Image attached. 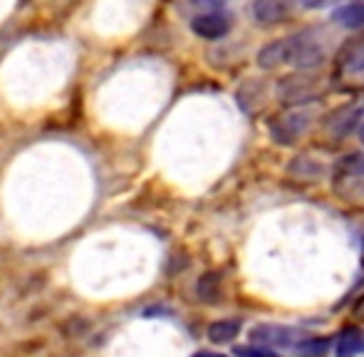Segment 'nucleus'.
Segmentation results:
<instances>
[{
    "instance_id": "obj_1",
    "label": "nucleus",
    "mask_w": 364,
    "mask_h": 357,
    "mask_svg": "<svg viewBox=\"0 0 364 357\" xmlns=\"http://www.w3.org/2000/svg\"><path fill=\"white\" fill-rule=\"evenodd\" d=\"M322 60H325V50L317 43V38H312V30L280 38V40H275V43L265 45L258 53V65L263 70H273V68H280V65L315 68Z\"/></svg>"
},
{
    "instance_id": "obj_2",
    "label": "nucleus",
    "mask_w": 364,
    "mask_h": 357,
    "mask_svg": "<svg viewBox=\"0 0 364 357\" xmlns=\"http://www.w3.org/2000/svg\"><path fill=\"white\" fill-rule=\"evenodd\" d=\"M250 338L255 343H265V345H278V348L285 350H295L302 340H307V335L297 328H290V325H255L250 330Z\"/></svg>"
},
{
    "instance_id": "obj_3",
    "label": "nucleus",
    "mask_w": 364,
    "mask_h": 357,
    "mask_svg": "<svg viewBox=\"0 0 364 357\" xmlns=\"http://www.w3.org/2000/svg\"><path fill=\"white\" fill-rule=\"evenodd\" d=\"M230 25H233V20H230V15L223 13V10H208V13H201L191 20V30L203 40L223 38L230 30Z\"/></svg>"
},
{
    "instance_id": "obj_4",
    "label": "nucleus",
    "mask_w": 364,
    "mask_h": 357,
    "mask_svg": "<svg viewBox=\"0 0 364 357\" xmlns=\"http://www.w3.org/2000/svg\"><path fill=\"white\" fill-rule=\"evenodd\" d=\"M307 124H310V119H307V114H302V112L288 114L285 119H280L278 124H273L275 142H278V144H290V142H295L297 137L307 129Z\"/></svg>"
},
{
    "instance_id": "obj_5",
    "label": "nucleus",
    "mask_w": 364,
    "mask_h": 357,
    "mask_svg": "<svg viewBox=\"0 0 364 357\" xmlns=\"http://www.w3.org/2000/svg\"><path fill=\"white\" fill-rule=\"evenodd\" d=\"M332 23L347 30L364 28V0H347L340 8L332 10Z\"/></svg>"
},
{
    "instance_id": "obj_6",
    "label": "nucleus",
    "mask_w": 364,
    "mask_h": 357,
    "mask_svg": "<svg viewBox=\"0 0 364 357\" xmlns=\"http://www.w3.org/2000/svg\"><path fill=\"white\" fill-rule=\"evenodd\" d=\"M288 5H290V0H255L253 15L258 23L273 25V23H280V20L288 15Z\"/></svg>"
},
{
    "instance_id": "obj_7",
    "label": "nucleus",
    "mask_w": 364,
    "mask_h": 357,
    "mask_svg": "<svg viewBox=\"0 0 364 357\" xmlns=\"http://www.w3.org/2000/svg\"><path fill=\"white\" fill-rule=\"evenodd\" d=\"M337 357H357L364 353V328H347L337 338Z\"/></svg>"
},
{
    "instance_id": "obj_8",
    "label": "nucleus",
    "mask_w": 364,
    "mask_h": 357,
    "mask_svg": "<svg viewBox=\"0 0 364 357\" xmlns=\"http://www.w3.org/2000/svg\"><path fill=\"white\" fill-rule=\"evenodd\" d=\"M240 333V323L238 320H218L208 328V340L216 345H225L233 338H238Z\"/></svg>"
},
{
    "instance_id": "obj_9",
    "label": "nucleus",
    "mask_w": 364,
    "mask_h": 357,
    "mask_svg": "<svg viewBox=\"0 0 364 357\" xmlns=\"http://www.w3.org/2000/svg\"><path fill=\"white\" fill-rule=\"evenodd\" d=\"M327 340H320V338H307V340H302L300 345L295 348V353L297 355H305V357H320V355H325V350H327Z\"/></svg>"
},
{
    "instance_id": "obj_10",
    "label": "nucleus",
    "mask_w": 364,
    "mask_h": 357,
    "mask_svg": "<svg viewBox=\"0 0 364 357\" xmlns=\"http://www.w3.org/2000/svg\"><path fill=\"white\" fill-rule=\"evenodd\" d=\"M198 295L203 300H216L218 295V275L216 273H206L198 280Z\"/></svg>"
},
{
    "instance_id": "obj_11",
    "label": "nucleus",
    "mask_w": 364,
    "mask_h": 357,
    "mask_svg": "<svg viewBox=\"0 0 364 357\" xmlns=\"http://www.w3.org/2000/svg\"><path fill=\"white\" fill-rule=\"evenodd\" d=\"M235 357H278L273 350L268 348H253V345H240V348H233Z\"/></svg>"
},
{
    "instance_id": "obj_12",
    "label": "nucleus",
    "mask_w": 364,
    "mask_h": 357,
    "mask_svg": "<svg viewBox=\"0 0 364 357\" xmlns=\"http://www.w3.org/2000/svg\"><path fill=\"white\" fill-rule=\"evenodd\" d=\"M347 73L352 75H362L364 73V45L355 50V55L350 58V63H347Z\"/></svg>"
},
{
    "instance_id": "obj_13",
    "label": "nucleus",
    "mask_w": 364,
    "mask_h": 357,
    "mask_svg": "<svg viewBox=\"0 0 364 357\" xmlns=\"http://www.w3.org/2000/svg\"><path fill=\"white\" fill-rule=\"evenodd\" d=\"M85 328H87V323H85V320H82V318H73V320H70V323L63 328V333L68 335V338H75V335H80Z\"/></svg>"
},
{
    "instance_id": "obj_14",
    "label": "nucleus",
    "mask_w": 364,
    "mask_h": 357,
    "mask_svg": "<svg viewBox=\"0 0 364 357\" xmlns=\"http://www.w3.org/2000/svg\"><path fill=\"white\" fill-rule=\"evenodd\" d=\"M191 3L198 5V8H206V13H208V10H220L228 0H191Z\"/></svg>"
},
{
    "instance_id": "obj_15",
    "label": "nucleus",
    "mask_w": 364,
    "mask_h": 357,
    "mask_svg": "<svg viewBox=\"0 0 364 357\" xmlns=\"http://www.w3.org/2000/svg\"><path fill=\"white\" fill-rule=\"evenodd\" d=\"M300 3L305 5V8H320L322 0H300Z\"/></svg>"
},
{
    "instance_id": "obj_16",
    "label": "nucleus",
    "mask_w": 364,
    "mask_h": 357,
    "mask_svg": "<svg viewBox=\"0 0 364 357\" xmlns=\"http://www.w3.org/2000/svg\"><path fill=\"white\" fill-rule=\"evenodd\" d=\"M193 357H225V355H218V353H196Z\"/></svg>"
},
{
    "instance_id": "obj_17",
    "label": "nucleus",
    "mask_w": 364,
    "mask_h": 357,
    "mask_svg": "<svg viewBox=\"0 0 364 357\" xmlns=\"http://www.w3.org/2000/svg\"><path fill=\"white\" fill-rule=\"evenodd\" d=\"M327 3H342V0H322L320 5H327ZM345 3H347V0H345Z\"/></svg>"
},
{
    "instance_id": "obj_18",
    "label": "nucleus",
    "mask_w": 364,
    "mask_h": 357,
    "mask_svg": "<svg viewBox=\"0 0 364 357\" xmlns=\"http://www.w3.org/2000/svg\"><path fill=\"white\" fill-rule=\"evenodd\" d=\"M360 137H362V142H364V124H362V129H360Z\"/></svg>"
},
{
    "instance_id": "obj_19",
    "label": "nucleus",
    "mask_w": 364,
    "mask_h": 357,
    "mask_svg": "<svg viewBox=\"0 0 364 357\" xmlns=\"http://www.w3.org/2000/svg\"><path fill=\"white\" fill-rule=\"evenodd\" d=\"M360 313H362V315H364V303H362V305H360Z\"/></svg>"
},
{
    "instance_id": "obj_20",
    "label": "nucleus",
    "mask_w": 364,
    "mask_h": 357,
    "mask_svg": "<svg viewBox=\"0 0 364 357\" xmlns=\"http://www.w3.org/2000/svg\"><path fill=\"white\" fill-rule=\"evenodd\" d=\"M360 166H364V161H362V164H360Z\"/></svg>"
}]
</instances>
